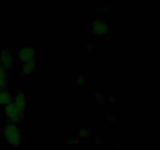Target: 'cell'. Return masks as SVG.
Returning a JSON list of instances; mask_svg holds the SVG:
<instances>
[{"mask_svg":"<svg viewBox=\"0 0 160 150\" xmlns=\"http://www.w3.org/2000/svg\"><path fill=\"white\" fill-rule=\"evenodd\" d=\"M81 143L79 138H69L66 140L65 144L67 145H70V146H74V145H78Z\"/></svg>","mask_w":160,"mask_h":150,"instance_id":"7c38bea8","label":"cell"},{"mask_svg":"<svg viewBox=\"0 0 160 150\" xmlns=\"http://www.w3.org/2000/svg\"><path fill=\"white\" fill-rule=\"evenodd\" d=\"M7 84V73L6 70L0 65V89L6 88Z\"/></svg>","mask_w":160,"mask_h":150,"instance_id":"9c48e42d","label":"cell"},{"mask_svg":"<svg viewBox=\"0 0 160 150\" xmlns=\"http://www.w3.org/2000/svg\"><path fill=\"white\" fill-rule=\"evenodd\" d=\"M15 64V59L8 48H4L0 52V65L6 70H11Z\"/></svg>","mask_w":160,"mask_h":150,"instance_id":"5b68a950","label":"cell"},{"mask_svg":"<svg viewBox=\"0 0 160 150\" xmlns=\"http://www.w3.org/2000/svg\"><path fill=\"white\" fill-rule=\"evenodd\" d=\"M85 48L88 51H91V50H93L95 48V45L93 43H88Z\"/></svg>","mask_w":160,"mask_h":150,"instance_id":"5bb4252c","label":"cell"},{"mask_svg":"<svg viewBox=\"0 0 160 150\" xmlns=\"http://www.w3.org/2000/svg\"><path fill=\"white\" fill-rule=\"evenodd\" d=\"M92 95L95 97V100L98 101V102L101 103V104H105V103L107 102V97L104 96L100 92H94V93H92Z\"/></svg>","mask_w":160,"mask_h":150,"instance_id":"30bf717a","label":"cell"},{"mask_svg":"<svg viewBox=\"0 0 160 150\" xmlns=\"http://www.w3.org/2000/svg\"><path fill=\"white\" fill-rule=\"evenodd\" d=\"M75 84L78 86H84L85 84V73H81L76 77Z\"/></svg>","mask_w":160,"mask_h":150,"instance_id":"8fae6325","label":"cell"},{"mask_svg":"<svg viewBox=\"0 0 160 150\" xmlns=\"http://www.w3.org/2000/svg\"><path fill=\"white\" fill-rule=\"evenodd\" d=\"M2 136L8 144L12 148H17L22 143V132L18 124L8 123L3 128Z\"/></svg>","mask_w":160,"mask_h":150,"instance_id":"6da1fadb","label":"cell"},{"mask_svg":"<svg viewBox=\"0 0 160 150\" xmlns=\"http://www.w3.org/2000/svg\"><path fill=\"white\" fill-rule=\"evenodd\" d=\"M106 120H107L109 122H110V123H113L116 120V117L112 115H109L106 117Z\"/></svg>","mask_w":160,"mask_h":150,"instance_id":"2e32d148","label":"cell"},{"mask_svg":"<svg viewBox=\"0 0 160 150\" xmlns=\"http://www.w3.org/2000/svg\"><path fill=\"white\" fill-rule=\"evenodd\" d=\"M12 101V96L10 92L6 88L0 89V106H6Z\"/></svg>","mask_w":160,"mask_h":150,"instance_id":"ba28073f","label":"cell"},{"mask_svg":"<svg viewBox=\"0 0 160 150\" xmlns=\"http://www.w3.org/2000/svg\"><path fill=\"white\" fill-rule=\"evenodd\" d=\"M12 102L16 105L19 110L21 112L24 113V111L27 108V98L25 95V92L22 90H18L16 92L13 98V102Z\"/></svg>","mask_w":160,"mask_h":150,"instance_id":"8992f818","label":"cell"},{"mask_svg":"<svg viewBox=\"0 0 160 150\" xmlns=\"http://www.w3.org/2000/svg\"><path fill=\"white\" fill-rule=\"evenodd\" d=\"M36 50L34 47L31 45H26V46L21 47L18 50L17 54V58L20 62H26L30 61L35 60Z\"/></svg>","mask_w":160,"mask_h":150,"instance_id":"3957f363","label":"cell"},{"mask_svg":"<svg viewBox=\"0 0 160 150\" xmlns=\"http://www.w3.org/2000/svg\"><path fill=\"white\" fill-rule=\"evenodd\" d=\"M89 135H90V130L88 129L87 128H82L78 131V136L81 138H85Z\"/></svg>","mask_w":160,"mask_h":150,"instance_id":"4fadbf2b","label":"cell"},{"mask_svg":"<svg viewBox=\"0 0 160 150\" xmlns=\"http://www.w3.org/2000/svg\"><path fill=\"white\" fill-rule=\"evenodd\" d=\"M116 146H117L118 148H122V147H123V143H122L121 142H117V143H116Z\"/></svg>","mask_w":160,"mask_h":150,"instance_id":"ac0fdd59","label":"cell"},{"mask_svg":"<svg viewBox=\"0 0 160 150\" xmlns=\"http://www.w3.org/2000/svg\"><path fill=\"white\" fill-rule=\"evenodd\" d=\"M91 31H92V34L95 35L103 36L109 34L110 31V28L105 20L98 19V20H95L92 22Z\"/></svg>","mask_w":160,"mask_h":150,"instance_id":"277c9868","label":"cell"},{"mask_svg":"<svg viewBox=\"0 0 160 150\" xmlns=\"http://www.w3.org/2000/svg\"><path fill=\"white\" fill-rule=\"evenodd\" d=\"M4 115L8 119L9 123H16V124L20 123L23 118V113L19 110L18 108L12 102L5 106Z\"/></svg>","mask_w":160,"mask_h":150,"instance_id":"7a4b0ae2","label":"cell"},{"mask_svg":"<svg viewBox=\"0 0 160 150\" xmlns=\"http://www.w3.org/2000/svg\"><path fill=\"white\" fill-rule=\"evenodd\" d=\"M95 144H96V145H100V144L102 142V139L101 137H99V136H98V137L95 138Z\"/></svg>","mask_w":160,"mask_h":150,"instance_id":"e0dca14e","label":"cell"},{"mask_svg":"<svg viewBox=\"0 0 160 150\" xmlns=\"http://www.w3.org/2000/svg\"><path fill=\"white\" fill-rule=\"evenodd\" d=\"M37 67V61L33 60L30 62H22L20 66V71L23 76H29L35 70Z\"/></svg>","mask_w":160,"mask_h":150,"instance_id":"52a82bcc","label":"cell"},{"mask_svg":"<svg viewBox=\"0 0 160 150\" xmlns=\"http://www.w3.org/2000/svg\"><path fill=\"white\" fill-rule=\"evenodd\" d=\"M115 95H110V96L107 97V102H111V103H113L115 102Z\"/></svg>","mask_w":160,"mask_h":150,"instance_id":"9a60e30c","label":"cell"}]
</instances>
